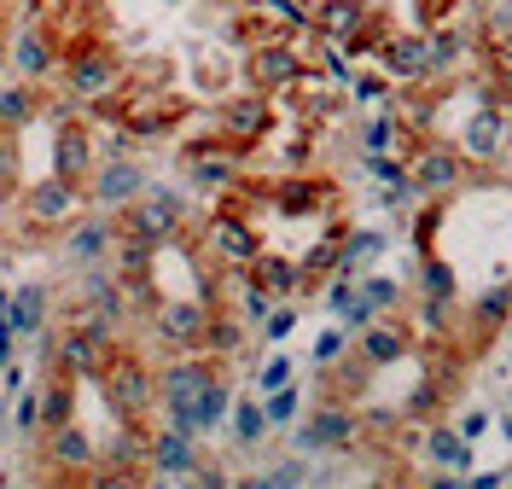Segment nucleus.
<instances>
[{
	"label": "nucleus",
	"instance_id": "16",
	"mask_svg": "<svg viewBox=\"0 0 512 489\" xmlns=\"http://www.w3.org/2000/svg\"><path fill=\"white\" fill-rule=\"evenodd\" d=\"M414 338L419 332H408L396 315H373L367 326H355V356L367 367H396V361L414 356Z\"/></svg>",
	"mask_w": 512,
	"mask_h": 489
},
{
	"label": "nucleus",
	"instance_id": "39",
	"mask_svg": "<svg viewBox=\"0 0 512 489\" xmlns=\"http://www.w3.org/2000/svg\"><path fill=\"white\" fill-rule=\"evenodd\" d=\"M297 408H303L297 385H280V391L262 396V414H268V425H291V420H297Z\"/></svg>",
	"mask_w": 512,
	"mask_h": 489
},
{
	"label": "nucleus",
	"instance_id": "15",
	"mask_svg": "<svg viewBox=\"0 0 512 489\" xmlns=\"http://www.w3.org/2000/svg\"><path fill=\"white\" fill-rule=\"evenodd\" d=\"M146 193V169L128 158V152H105L94 163V175H88V198H94L99 210H123L128 198Z\"/></svg>",
	"mask_w": 512,
	"mask_h": 489
},
{
	"label": "nucleus",
	"instance_id": "1",
	"mask_svg": "<svg viewBox=\"0 0 512 489\" xmlns=\"http://www.w3.org/2000/svg\"><path fill=\"white\" fill-rule=\"evenodd\" d=\"M59 82H64V99H70V105L94 111L99 99L117 94L128 82V65L105 47V41H76V47H64V59H59Z\"/></svg>",
	"mask_w": 512,
	"mask_h": 489
},
{
	"label": "nucleus",
	"instance_id": "29",
	"mask_svg": "<svg viewBox=\"0 0 512 489\" xmlns=\"http://www.w3.org/2000/svg\"><path fill=\"white\" fill-rule=\"evenodd\" d=\"M6 315H12L18 338H35L47 326V286H18V292L6 297Z\"/></svg>",
	"mask_w": 512,
	"mask_h": 489
},
{
	"label": "nucleus",
	"instance_id": "23",
	"mask_svg": "<svg viewBox=\"0 0 512 489\" xmlns=\"http://www.w3.org/2000/svg\"><path fill=\"white\" fill-rule=\"evenodd\" d=\"M268 204H274L280 216H320V210L332 204V181L286 175V181H274V187H268Z\"/></svg>",
	"mask_w": 512,
	"mask_h": 489
},
{
	"label": "nucleus",
	"instance_id": "43",
	"mask_svg": "<svg viewBox=\"0 0 512 489\" xmlns=\"http://www.w3.org/2000/svg\"><path fill=\"white\" fill-rule=\"evenodd\" d=\"M350 94H355V105H390V82L384 76H355Z\"/></svg>",
	"mask_w": 512,
	"mask_h": 489
},
{
	"label": "nucleus",
	"instance_id": "28",
	"mask_svg": "<svg viewBox=\"0 0 512 489\" xmlns=\"http://www.w3.org/2000/svg\"><path fill=\"white\" fill-rule=\"evenodd\" d=\"M466 321H472V332H478V344H489L495 332H507V321H512V286L507 280H495L483 297H472Z\"/></svg>",
	"mask_w": 512,
	"mask_h": 489
},
{
	"label": "nucleus",
	"instance_id": "9",
	"mask_svg": "<svg viewBox=\"0 0 512 489\" xmlns=\"http://www.w3.org/2000/svg\"><path fill=\"white\" fill-rule=\"evenodd\" d=\"M210 315H216V303H210V297H158V303L146 309L152 338H158L169 356H175V350H198Z\"/></svg>",
	"mask_w": 512,
	"mask_h": 489
},
{
	"label": "nucleus",
	"instance_id": "30",
	"mask_svg": "<svg viewBox=\"0 0 512 489\" xmlns=\"http://www.w3.org/2000/svg\"><path fill=\"white\" fill-rule=\"evenodd\" d=\"M204 356H216V361H233L239 350H245V321L239 315H227V309H216L210 315V326H204V344H198Z\"/></svg>",
	"mask_w": 512,
	"mask_h": 489
},
{
	"label": "nucleus",
	"instance_id": "41",
	"mask_svg": "<svg viewBox=\"0 0 512 489\" xmlns=\"http://www.w3.org/2000/svg\"><path fill=\"white\" fill-rule=\"evenodd\" d=\"M12 425H18L24 437H35V431H41V385H35V391H18V408H12Z\"/></svg>",
	"mask_w": 512,
	"mask_h": 489
},
{
	"label": "nucleus",
	"instance_id": "35",
	"mask_svg": "<svg viewBox=\"0 0 512 489\" xmlns=\"http://www.w3.org/2000/svg\"><path fill=\"white\" fill-rule=\"evenodd\" d=\"M227 425H233V443H239V449H256V443L274 431V425H268V414H262V402H233Z\"/></svg>",
	"mask_w": 512,
	"mask_h": 489
},
{
	"label": "nucleus",
	"instance_id": "27",
	"mask_svg": "<svg viewBox=\"0 0 512 489\" xmlns=\"http://www.w3.org/2000/svg\"><path fill=\"white\" fill-rule=\"evenodd\" d=\"M227 414H233V385H227V373H216L210 385H204V396L192 402V414H187V431L192 437H210V431H222Z\"/></svg>",
	"mask_w": 512,
	"mask_h": 489
},
{
	"label": "nucleus",
	"instance_id": "2",
	"mask_svg": "<svg viewBox=\"0 0 512 489\" xmlns=\"http://www.w3.org/2000/svg\"><path fill=\"white\" fill-rule=\"evenodd\" d=\"M94 385L117 420H146L158 408V367L140 350H128V344H117V356L105 361V373H99Z\"/></svg>",
	"mask_w": 512,
	"mask_h": 489
},
{
	"label": "nucleus",
	"instance_id": "8",
	"mask_svg": "<svg viewBox=\"0 0 512 489\" xmlns=\"http://www.w3.org/2000/svg\"><path fill=\"white\" fill-rule=\"evenodd\" d=\"M466 175H472V163L460 146H448V140H425L414 158H408V187L419 198H431V204H443L466 187Z\"/></svg>",
	"mask_w": 512,
	"mask_h": 489
},
{
	"label": "nucleus",
	"instance_id": "45",
	"mask_svg": "<svg viewBox=\"0 0 512 489\" xmlns=\"http://www.w3.org/2000/svg\"><path fill=\"white\" fill-rule=\"evenodd\" d=\"M419 30H437V24H448L454 18V0H419Z\"/></svg>",
	"mask_w": 512,
	"mask_h": 489
},
{
	"label": "nucleus",
	"instance_id": "21",
	"mask_svg": "<svg viewBox=\"0 0 512 489\" xmlns=\"http://www.w3.org/2000/svg\"><path fill=\"white\" fill-rule=\"evenodd\" d=\"M309 18H315L320 41H355V35L379 18V6H373V0H320Z\"/></svg>",
	"mask_w": 512,
	"mask_h": 489
},
{
	"label": "nucleus",
	"instance_id": "42",
	"mask_svg": "<svg viewBox=\"0 0 512 489\" xmlns=\"http://www.w3.org/2000/svg\"><path fill=\"white\" fill-rule=\"evenodd\" d=\"M425 297H454V268L425 251Z\"/></svg>",
	"mask_w": 512,
	"mask_h": 489
},
{
	"label": "nucleus",
	"instance_id": "36",
	"mask_svg": "<svg viewBox=\"0 0 512 489\" xmlns=\"http://www.w3.org/2000/svg\"><path fill=\"white\" fill-rule=\"evenodd\" d=\"M448 326H454V297H419V332L431 344L448 338Z\"/></svg>",
	"mask_w": 512,
	"mask_h": 489
},
{
	"label": "nucleus",
	"instance_id": "14",
	"mask_svg": "<svg viewBox=\"0 0 512 489\" xmlns=\"http://www.w3.org/2000/svg\"><path fill=\"white\" fill-rule=\"evenodd\" d=\"M355 437H361V420H355L350 402H320L315 414L297 425V449L303 455H315V449L344 455V449H355Z\"/></svg>",
	"mask_w": 512,
	"mask_h": 489
},
{
	"label": "nucleus",
	"instance_id": "31",
	"mask_svg": "<svg viewBox=\"0 0 512 489\" xmlns=\"http://www.w3.org/2000/svg\"><path fill=\"white\" fill-rule=\"evenodd\" d=\"M425 455L437 460V466H448V472H466V466H472V443H466L454 425H431V431H425Z\"/></svg>",
	"mask_w": 512,
	"mask_h": 489
},
{
	"label": "nucleus",
	"instance_id": "32",
	"mask_svg": "<svg viewBox=\"0 0 512 489\" xmlns=\"http://www.w3.org/2000/svg\"><path fill=\"white\" fill-rule=\"evenodd\" d=\"M41 111H47V99H35V88H0V129L6 134L30 129Z\"/></svg>",
	"mask_w": 512,
	"mask_h": 489
},
{
	"label": "nucleus",
	"instance_id": "7",
	"mask_svg": "<svg viewBox=\"0 0 512 489\" xmlns=\"http://www.w3.org/2000/svg\"><path fill=\"white\" fill-rule=\"evenodd\" d=\"M204 257H216L222 268H233V274H245V268L262 257V233H256V222L239 210V198H227L222 210L204 222Z\"/></svg>",
	"mask_w": 512,
	"mask_h": 489
},
{
	"label": "nucleus",
	"instance_id": "40",
	"mask_svg": "<svg viewBox=\"0 0 512 489\" xmlns=\"http://www.w3.org/2000/svg\"><path fill=\"white\" fill-rule=\"evenodd\" d=\"M291 332H297V303H274V309H268V315H262V338H268V344H286Z\"/></svg>",
	"mask_w": 512,
	"mask_h": 489
},
{
	"label": "nucleus",
	"instance_id": "34",
	"mask_svg": "<svg viewBox=\"0 0 512 489\" xmlns=\"http://www.w3.org/2000/svg\"><path fill=\"white\" fill-rule=\"evenodd\" d=\"M384 245H390V239H384L379 228H350V233H344V257H338V274H355L361 262L384 257Z\"/></svg>",
	"mask_w": 512,
	"mask_h": 489
},
{
	"label": "nucleus",
	"instance_id": "12",
	"mask_svg": "<svg viewBox=\"0 0 512 489\" xmlns=\"http://www.w3.org/2000/svg\"><path fill=\"white\" fill-rule=\"evenodd\" d=\"M466 163L478 169V163H501L512 146V111L501 99H478L472 111H466V123H460V140H454Z\"/></svg>",
	"mask_w": 512,
	"mask_h": 489
},
{
	"label": "nucleus",
	"instance_id": "5",
	"mask_svg": "<svg viewBox=\"0 0 512 489\" xmlns=\"http://www.w3.org/2000/svg\"><path fill=\"white\" fill-rule=\"evenodd\" d=\"M88 204L82 181H64V175H41L18 193V222L30 233H64V222H76Z\"/></svg>",
	"mask_w": 512,
	"mask_h": 489
},
{
	"label": "nucleus",
	"instance_id": "22",
	"mask_svg": "<svg viewBox=\"0 0 512 489\" xmlns=\"http://www.w3.org/2000/svg\"><path fill=\"white\" fill-rule=\"evenodd\" d=\"M59 41H53V30H41V24H24V30L12 35V65H18V76H30V82H47L53 70H59Z\"/></svg>",
	"mask_w": 512,
	"mask_h": 489
},
{
	"label": "nucleus",
	"instance_id": "3",
	"mask_svg": "<svg viewBox=\"0 0 512 489\" xmlns=\"http://www.w3.org/2000/svg\"><path fill=\"white\" fill-rule=\"evenodd\" d=\"M181 228H187V198L175 193V187H152L146 181V193L128 198L123 210H117V239H140L152 251L175 245Z\"/></svg>",
	"mask_w": 512,
	"mask_h": 489
},
{
	"label": "nucleus",
	"instance_id": "38",
	"mask_svg": "<svg viewBox=\"0 0 512 489\" xmlns=\"http://www.w3.org/2000/svg\"><path fill=\"white\" fill-rule=\"evenodd\" d=\"M297 484H309V466L303 460H280V466H268V472L251 478V489H297Z\"/></svg>",
	"mask_w": 512,
	"mask_h": 489
},
{
	"label": "nucleus",
	"instance_id": "13",
	"mask_svg": "<svg viewBox=\"0 0 512 489\" xmlns=\"http://www.w3.org/2000/svg\"><path fill=\"white\" fill-rule=\"evenodd\" d=\"M373 59H379L384 76L402 82V88H425V82H437V70H431V35L425 30H390Z\"/></svg>",
	"mask_w": 512,
	"mask_h": 489
},
{
	"label": "nucleus",
	"instance_id": "17",
	"mask_svg": "<svg viewBox=\"0 0 512 489\" xmlns=\"http://www.w3.org/2000/svg\"><path fill=\"white\" fill-rule=\"evenodd\" d=\"M198 466L204 460H198V437L192 431H175V425L152 431V455H146V472L152 478H163V484H192Z\"/></svg>",
	"mask_w": 512,
	"mask_h": 489
},
{
	"label": "nucleus",
	"instance_id": "46",
	"mask_svg": "<svg viewBox=\"0 0 512 489\" xmlns=\"http://www.w3.org/2000/svg\"><path fill=\"white\" fill-rule=\"evenodd\" d=\"M454 431H460L466 443H478L483 431H489V414H483V408H472V414H460V425H454Z\"/></svg>",
	"mask_w": 512,
	"mask_h": 489
},
{
	"label": "nucleus",
	"instance_id": "24",
	"mask_svg": "<svg viewBox=\"0 0 512 489\" xmlns=\"http://www.w3.org/2000/svg\"><path fill=\"white\" fill-rule=\"evenodd\" d=\"M402 280H390V274H361L355 280V315H350V332L355 326H367L373 315H396L402 309Z\"/></svg>",
	"mask_w": 512,
	"mask_h": 489
},
{
	"label": "nucleus",
	"instance_id": "6",
	"mask_svg": "<svg viewBox=\"0 0 512 489\" xmlns=\"http://www.w3.org/2000/svg\"><path fill=\"white\" fill-rule=\"evenodd\" d=\"M192 117V105L175 88H134L128 82V99L123 111H117V129L128 140H163V134H175L181 123Z\"/></svg>",
	"mask_w": 512,
	"mask_h": 489
},
{
	"label": "nucleus",
	"instance_id": "44",
	"mask_svg": "<svg viewBox=\"0 0 512 489\" xmlns=\"http://www.w3.org/2000/svg\"><path fill=\"white\" fill-rule=\"evenodd\" d=\"M280 385H291V361H286V356L262 361V373H256V391L268 396V391H280Z\"/></svg>",
	"mask_w": 512,
	"mask_h": 489
},
{
	"label": "nucleus",
	"instance_id": "19",
	"mask_svg": "<svg viewBox=\"0 0 512 489\" xmlns=\"http://www.w3.org/2000/svg\"><path fill=\"white\" fill-rule=\"evenodd\" d=\"M64 257L76 262V268H94L117 251V222L111 216H76V222H64Z\"/></svg>",
	"mask_w": 512,
	"mask_h": 489
},
{
	"label": "nucleus",
	"instance_id": "47",
	"mask_svg": "<svg viewBox=\"0 0 512 489\" xmlns=\"http://www.w3.org/2000/svg\"><path fill=\"white\" fill-rule=\"evenodd\" d=\"M507 484V472H478V478H472V489H501Z\"/></svg>",
	"mask_w": 512,
	"mask_h": 489
},
{
	"label": "nucleus",
	"instance_id": "33",
	"mask_svg": "<svg viewBox=\"0 0 512 489\" xmlns=\"http://www.w3.org/2000/svg\"><path fill=\"white\" fill-rule=\"evenodd\" d=\"M76 420V379H53V385H41V431H53V425Z\"/></svg>",
	"mask_w": 512,
	"mask_h": 489
},
{
	"label": "nucleus",
	"instance_id": "37",
	"mask_svg": "<svg viewBox=\"0 0 512 489\" xmlns=\"http://www.w3.org/2000/svg\"><path fill=\"white\" fill-rule=\"evenodd\" d=\"M350 344H355V332H350L344 321H338V326H326V332L315 338V367H338V361L350 356Z\"/></svg>",
	"mask_w": 512,
	"mask_h": 489
},
{
	"label": "nucleus",
	"instance_id": "18",
	"mask_svg": "<svg viewBox=\"0 0 512 489\" xmlns=\"http://www.w3.org/2000/svg\"><path fill=\"white\" fill-rule=\"evenodd\" d=\"M94 129L82 123V117H64L59 134H53V175H64V181H82L88 187V175H94Z\"/></svg>",
	"mask_w": 512,
	"mask_h": 489
},
{
	"label": "nucleus",
	"instance_id": "4",
	"mask_svg": "<svg viewBox=\"0 0 512 489\" xmlns=\"http://www.w3.org/2000/svg\"><path fill=\"white\" fill-rule=\"evenodd\" d=\"M117 326L105 321H88V315H70V321L59 326V338H53V373H64V379H88L94 385L99 373H105V361L117 356Z\"/></svg>",
	"mask_w": 512,
	"mask_h": 489
},
{
	"label": "nucleus",
	"instance_id": "11",
	"mask_svg": "<svg viewBox=\"0 0 512 489\" xmlns=\"http://www.w3.org/2000/svg\"><path fill=\"white\" fill-rule=\"evenodd\" d=\"M303 70H309V53L297 47V35H268V41H256L251 53H245V82L274 99L286 94Z\"/></svg>",
	"mask_w": 512,
	"mask_h": 489
},
{
	"label": "nucleus",
	"instance_id": "26",
	"mask_svg": "<svg viewBox=\"0 0 512 489\" xmlns=\"http://www.w3.org/2000/svg\"><path fill=\"white\" fill-rule=\"evenodd\" d=\"M425 35H431V70H437V82H448L454 70L466 65V53H478V35H466L454 18L437 24V30H425Z\"/></svg>",
	"mask_w": 512,
	"mask_h": 489
},
{
	"label": "nucleus",
	"instance_id": "20",
	"mask_svg": "<svg viewBox=\"0 0 512 489\" xmlns=\"http://www.w3.org/2000/svg\"><path fill=\"white\" fill-rule=\"evenodd\" d=\"M47 466L53 472H70V478H82V472L99 466V449H94V437L82 431V420H64L47 431Z\"/></svg>",
	"mask_w": 512,
	"mask_h": 489
},
{
	"label": "nucleus",
	"instance_id": "10",
	"mask_svg": "<svg viewBox=\"0 0 512 489\" xmlns=\"http://www.w3.org/2000/svg\"><path fill=\"white\" fill-rule=\"evenodd\" d=\"M216 129H222L227 146H239V152L251 158L256 146L274 134V94H262V88L227 94L222 105H216Z\"/></svg>",
	"mask_w": 512,
	"mask_h": 489
},
{
	"label": "nucleus",
	"instance_id": "25",
	"mask_svg": "<svg viewBox=\"0 0 512 489\" xmlns=\"http://www.w3.org/2000/svg\"><path fill=\"white\" fill-rule=\"evenodd\" d=\"M245 274H251L262 292H274L280 303H286V297H297V292H315V286H309V274H303V262H286V257H274V251H262Z\"/></svg>",
	"mask_w": 512,
	"mask_h": 489
}]
</instances>
